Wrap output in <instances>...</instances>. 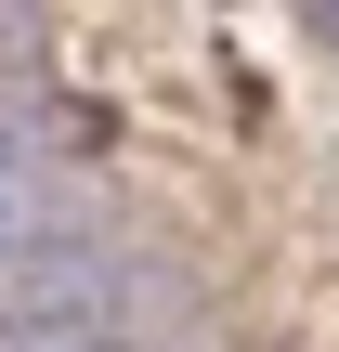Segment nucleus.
Masks as SVG:
<instances>
[{
	"mask_svg": "<svg viewBox=\"0 0 339 352\" xmlns=\"http://www.w3.org/2000/svg\"><path fill=\"white\" fill-rule=\"evenodd\" d=\"M314 26H339V0H314Z\"/></svg>",
	"mask_w": 339,
	"mask_h": 352,
	"instance_id": "nucleus-1",
	"label": "nucleus"
}]
</instances>
